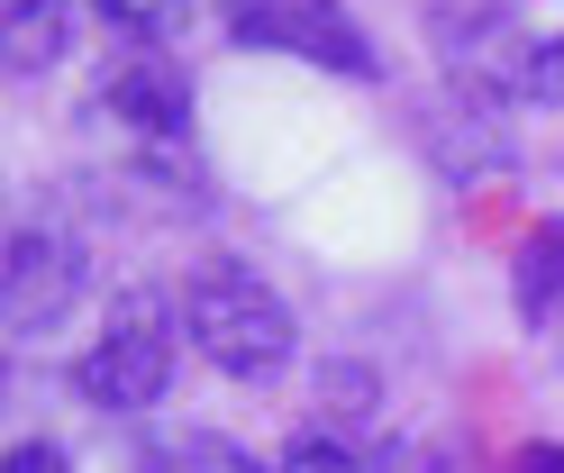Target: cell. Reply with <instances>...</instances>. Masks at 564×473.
<instances>
[{
    "mask_svg": "<svg viewBox=\"0 0 564 473\" xmlns=\"http://www.w3.org/2000/svg\"><path fill=\"white\" fill-rule=\"evenodd\" d=\"M510 92H528V100H564V36H546V46L519 55V83H510Z\"/></svg>",
    "mask_w": 564,
    "mask_h": 473,
    "instance_id": "8fae6325",
    "label": "cell"
},
{
    "mask_svg": "<svg viewBox=\"0 0 564 473\" xmlns=\"http://www.w3.org/2000/svg\"><path fill=\"white\" fill-rule=\"evenodd\" d=\"M91 10H100V28L147 36V46H155V36H173V28H183V10H192V0H91Z\"/></svg>",
    "mask_w": 564,
    "mask_h": 473,
    "instance_id": "30bf717a",
    "label": "cell"
},
{
    "mask_svg": "<svg viewBox=\"0 0 564 473\" xmlns=\"http://www.w3.org/2000/svg\"><path fill=\"white\" fill-rule=\"evenodd\" d=\"M546 327H555V355H564V310H555V319H546Z\"/></svg>",
    "mask_w": 564,
    "mask_h": 473,
    "instance_id": "5bb4252c",
    "label": "cell"
},
{
    "mask_svg": "<svg viewBox=\"0 0 564 473\" xmlns=\"http://www.w3.org/2000/svg\"><path fill=\"white\" fill-rule=\"evenodd\" d=\"M64 36H74L64 0H0V55H10L19 83H37V73L64 55Z\"/></svg>",
    "mask_w": 564,
    "mask_h": 473,
    "instance_id": "52a82bcc",
    "label": "cell"
},
{
    "mask_svg": "<svg viewBox=\"0 0 564 473\" xmlns=\"http://www.w3.org/2000/svg\"><path fill=\"white\" fill-rule=\"evenodd\" d=\"M74 391L91 400V410H110V419L155 410V400L173 391V319H164L155 301H128V310L83 346Z\"/></svg>",
    "mask_w": 564,
    "mask_h": 473,
    "instance_id": "7a4b0ae2",
    "label": "cell"
},
{
    "mask_svg": "<svg viewBox=\"0 0 564 473\" xmlns=\"http://www.w3.org/2000/svg\"><path fill=\"white\" fill-rule=\"evenodd\" d=\"M0 473H64V455L46 447V437H19V447H10V464H0Z\"/></svg>",
    "mask_w": 564,
    "mask_h": 473,
    "instance_id": "7c38bea8",
    "label": "cell"
},
{
    "mask_svg": "<svg viewBox=\"0 0 564 473\" xmlns=\"http://www.w3.org/2000/svg\"><path fill=\"white\" fill-rule=\"evenodd\" d=\"M510 301L528 327H546L564 310V218H546V228H528L519 255H510Z\"/></svg>",
    "mask_w": 564,
    "mask_h": 473,
    "instance_id": "8992f818",
    "label": "cell"
},
{
    "mask_svg": "<svg viewBox=\"0 0 564 473\" xmlns=\"http://www.w3.org/2000/svg\"><path fill=\"white\" fill-rule=\"evenodd\" d=\"M510 473H564V447H528V455H510Z\"/></svg>",
    "mask_w": 564,
    "mask_h": 473,
    "instance_id": "4fadbf2b",
    "label": "cell"
},
{
    "mask_svg": "<svg viewBox=\"0 0 564 473\" xmlns=\"http://www.w3.org/2000/svg\"><path fill=\"white\" fill-rule=\"evenodd\" d=\"M100 100L119 109V119L147 137V146H183L192 137V83L173 73L164 55H137V64H110V83H100Z\"/></svg>",
    "mask_w": 564,
    "mask_h": 473,
    "instance_id": "5b68a950",
    "label": "cell"
},
{
    "mask_svg": "<svg viewBox=\"0 0 564 473\" xmlns=\"http://www.w3.org/2000/svg\"><path fill=\"white\" fill-rule=\"evenodd\" d=\"M228 36L237 46H273V55H301L319 73H346V83H373V46L365 28L346 19V0H228Z\"/></svg>",
    "mask_w": 564,
    "mask_h": 473,
    "instance_id": "3957f363",
    "label": "cell"
},
{
    "mask_svg": "<svg viewBox=\"0 0 564 473\" xmlns=\"http://www.w3.org/2000/svg\"><path fill=\"white\" fill-rule=\"evenodd\" d=\"M164 473H264L256 455L237 447V437H219V428H183L164 447Z\"/></svg>",
    "mask_w": 564,
    "mask_h": 473,
    "instance_id": "9c48e42d",
    "label": "cell"
},
{
    "mask_svg": "<svg viewBox=\"0 0 564 473\" xmlns=\"http://www.w3.org/2000/svg\"><path fill=\"white\" fill-rule=\"evenodd\" d=\"M91 291V255L83 237H64L55 218H28L10 237V337H55Z\"/></svg>",
    "mask_w": 564,
    "mask_h": 473,
    "instance_id": "277c9868",
    "label": "cell"
},
{
    "mask_svg": "<svg viewBox=\"0 0 564 473\" xmlns=\"http://www.w3.org/2000/svg\"><path fill=\"white\" fill-rule=\"evenodd\" d=\"M282 473H382V455L365 447L356 428H337V419H319V428H301L292 447H282Z\"/></svg>",
    "mask_w": 564,
    "mask_h": 473,
    "instance_id": "ba28073f",
    "label": "cell"
},
{
    "mask_svg": "<svg viewBox=\"0 0 564 473\" xmlns=\"http://www.w3.org/2000/svg\"><path fill=\"white\" fill-rule=\"evenodd\" d=\"M173 319H183V337L200 346V364H219L228 383H273L282 364H292V310H282V291L256 282V273H192L183 291H173Z\"/></svg>",
    "mask_w": 564,
    "mask_h": 473,
    "instance_id": "6da1fadb",
    "label": "cell"
}]
</instances>
